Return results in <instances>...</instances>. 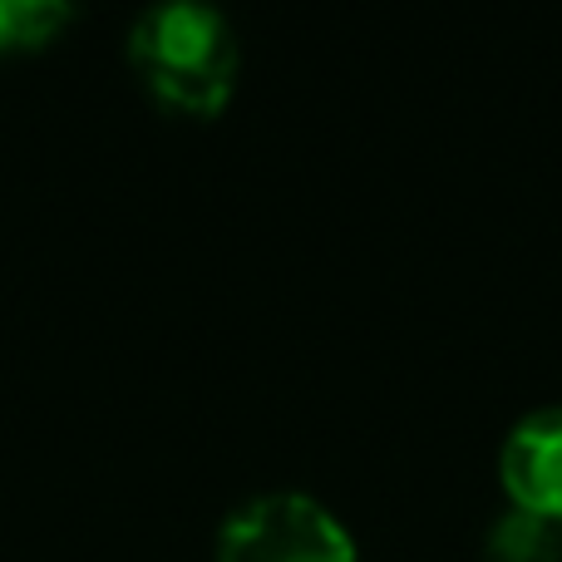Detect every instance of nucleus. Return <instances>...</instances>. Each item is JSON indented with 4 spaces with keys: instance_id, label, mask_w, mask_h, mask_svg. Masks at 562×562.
Returning a JSON list of instances; mask_svg holds the SVG:
<instances>
[{
    "instance_id": "1",
    "label": "nucleus",
    "mask_w": 562,
    "mask_h": 562,
    "mask_svg": "<svg viewBox=\"0 0 562 562\" xmlns=\"http://www.w3.org/2000/svg\"><path fill=\"white\" fill-rule=\"evenodd\" d=\"M128 65L138 85L173 114L213 119L227 109L243 69L237 35L213 5L173 0L154 5L128 30Z\"/></svg>"
},
{
    "instance_id": "2",
    "label": "nucleus",
    "mask_w": 562,
    "mask_h": 562,
    "mask_svg": "<svg viewBox=\"0 0 562 562\" xmlns=\"http://www.w3.org/2000/svg\"><path fill=\"white\" fill-rule=\"evenodd\" d=\"M217 562H360L356 538L306 494H262L217 533Z\"/></svg>"
},
{
    "instance_id": "3",
    "label": "nucleus",
    "mask_w": 562,
    "mask_h": 562,
    "mask_svg": "<svg viewBox=\"0 0 562 562\" xmlns=\"http://www.w3.org/2000/svg\"><path fill=\"white\" fill-rule=\"evenodd\" d=\"M508 508L562 524V409H533L508 429L498 449Z\"/></svg>"
},
{
    "instance_id": "4",
    "label": "nucleus",
    "mask_w": 562,
    "mask_h": 562,
    "mask_svg": "<svg viewBox=\"0 0 562 562\" xmlns=\"http://www.w3.org/2000/svg\"><path fill=\"white\" fill-rule=\"evenodd\" d=\"M484 558L488 562H562V524L524 514V508H508L488 528Z\"/></svg>"
},
{
    "instance_id": "5",
    "label": "nucleus",
    "mask_w": 562,
    "mask_h": 562,
    "mask_svg": "<svg viewBox=\"0 0 562 562\" xmlns=\"http://www.w3.org/2000/svg\"><path fill=\"white\" fill-rule=\"evenodd\" d=\"M75 20L65 0H0V55H30L59 40Z\"/></svg>"
}]
</instances>
